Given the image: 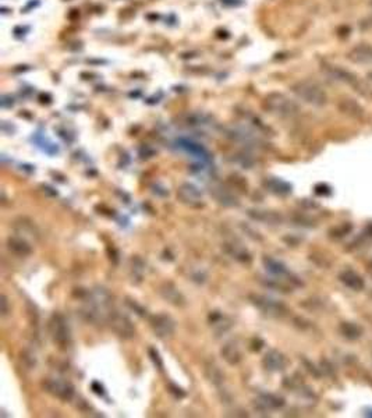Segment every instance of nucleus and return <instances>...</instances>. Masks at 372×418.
Instances as JSON below:
<instances>
[{
    "mask_svg": "<svg viewBox=\"0 0 372 418\" xmlns=\"http://www.w3.org/2000/svg\"><path fill=\"white\" fill-rule=\"evenodd\" d=\"M291 92L298 99H301L312 106H323L328 102V95L321 88V85H318L314 81H309V80H301V81L293 84Z\"/></svg>",
    "mask_w": 372,
    "mask_h": 418,
    "instance_id": "nucleus-1",
    "label": "nucleus"
},
{
    "mask_svg": "<svg viewBox=\"0 0 372 418\" xmlns=\"http://www.w3.org/2000/svg\"><path fill=\"white\" fill-rule=\"evenodd\" d=\"M264 108L272 114L280 117H291L298 112V106L290 98L280 94V92H271L264 99Z\"/></svg>",
    "mask_w": 372,
    "mask_h": 418,
    "instance_id": "nucleus-2",
    "label": "nucleus"
},
{
    "mask_svg": "<svg viewBox=\"0 0 372 418\" xmlns=\"http://www.w3.org/2000/svg\"><path fill=\"white\" fill-rule=\"evenodd\" d=\"M48 332L52 342L62 350H67L71 344V332L69 322L62 314H53L48 322Z\"/></svg>",
    "mask_w": 372,
    "mask_h": 418,
    "instance_id": "nucleus-3",
    "label": "nucleus"
},
{
    "mask_svg": "<svg viewBox=\"0 0 372 418\" xmlns=\"http://www.w3.org/2000/svg\"><path fill=\"white\" fill-rule=\"evenodd\" d=\"M45 392H48L52 394L53 397L62 400V401H70L74 397V385L70 380L64 379V378H46L42 382Z\"/></svg>",
    "mask_w": 372,
    "mask_h": 418,
    "instance_id": "nucleus-4",
    "label": "nucleus"
},
{
    "mask_svg": "<svg viewBox=\"0 0 372 418\" xmlns=\"http://www.w3.org/2000/svg\"><path fill=\"white\" fill-rule=\"evenodd\" d=\"M109 325L116 335L121 339H133L135 336V326L130 321V318L120 314V312H110V315L107 318Z\"/></svg>",
    "mask_w": 372,
    "mask_h": 418,
    "instance_id": "nucleus-5",
    "label": "nucleus"
},
{
    "mask_svg": "<svg viewBox=\"0 0 372 418\" xmlns=\"http://www.w3.org/2000/svg\"><path fill=\"white\" fill-rule=\"evenodd\" d=\"M250 301L253 303V305H255L262 314L265 315H269V317H280L282 314H284V305L282 303H279L276 300H273L271 297H266V296H262V294H250L248 296Z\"/></svg>",
    "mask_w": 372,
    "mask_h": 418,
    "instance_id": "nucleus-6",
    "label": "nucleus"
},
{
    "mask_svg": "<svg viewBox=\"0 0 372 418\" xmlns=\"http://www.w3.org/2000/svg\"><path fill=\"white\" fill-rule=\"evenodd\" d=\"M149 325H151L153 333L160 337V339H167L174 333L176 330V322L174 319L167 315V314H156L149 318Z\"/></svg>",
    "mask_w": 372,
    "mask_h": 418,
    "instance_id": "nucleus-7",
    "label": "nucleus"
},
{
    "mask_svg": "<svg viewBox=\"0 0 372 418\" xmlns=\"http://www.w3.org/2000/svg\"><path fill=\"white\" fill-rule=\"evenodd\" d=\"M177 198L189 206H200L202 203V192L194 184L184 183L177 190Z\"/></svg>",
    "mask_w": 372,
    "mask_h": 418,
    "instance_id": "nucleus-8",
    "label": "nucleus"
},
{
    "mask_svg": "<svg viewBox=\"0 0 372 418\" xmlns=\"http://www.w3.org/2000/svg\"><path fill=\"white\" fill-rule=\"evenodd\" d=\"M159 294L164 298L169 304L174 305V307H184L185 305V297L184 294L180 292V289L177 287L174 283L171 282H164L162 286L159 287Z\"/></svg>",
    "mask_w": 372,
    "mask_h": 418,
    "instance_id": "nucleus-9",
    "label": "nucleus"
},
{
    "mask_svg": "<svg viewBox=\"0 0 372 418\" xmlns=\"http://www.w3.org/2000/svg\"><path fill=\"white\" fill-rule=\"evenodd\" d=\"M325 73L328 74L332 80L344 84H355L357 77L354 76L351 71L343 69L340 66H325Z\"/></svg>",
    "mask_w": 372,
    "mask_h": 418,
    "instance_id": "nucleus-10",
    "label": "nucleus"
},
{
    "mask_svg": "<svg viewBox=\"0 0 372 418\" xmlns=\"http://www.w3.org/2000/svg\"><path fill=\"white\" fill-rule=\"evenodd\" d=\"M7 248H9L10 253H13L14 255H19V257H28L32 253L30 243L26 239L20 237V236L9 237L7 239Z\"/></svg>",
    "mask_w": 372,
    "mask_h": 418,
    "instance_id": "nucleus-11",
    "label": "nucleus"
},
{
    "mask_svg": "<svg viewBox=\"0 0 372 418\" xmlns=\"http://www.w3.org/2000/svg\"><path fill=\"white\" fill-rule=\"evenodd\" d=\"M221 354L223 357V360L229 364V365H237L241 361V350L237 342H227L221 350Z\"/></svg>",
    "mask_w": 372,
    "mask_h": 418,
    "instance_id": "nucleus-12",
    "label": "nucleus"
},
{
    "mask_svg": "<svg viewBox=\"0 0 372 418\" xmlns=\"http://www.w3.org/2000/svg\"><path fill=\"white\" fill-rule=\"evenodd\" d=\"M223 248L226 250V253L237 260L239 262H244V264H248L251 261V255L250 253L247 251V248H244L240 243H236V241H229V243H225L223 244Z\"/></svg>",
    "mask_w": 372,
    "mask_h": 418,
    "instance_id": "nucleus-13",
    "label": "nucleus"
},
{
    "mask_svg": "<svg viewBox=\"0 0 372 418\" xmlns=\"http://www.w3.org/2000/svg\"><path fill=\"white\" fill-rule=\"evenodd\" d=\"M262 364L264 367L268 369V371H282L284 369V365H286V360L284 357L279 351L276 350H271L268 351L262 360Z\"/></svg>",
    "mask_w": 372,
    "mask_h": 418,
    "instance_id": "nucleus-14",
    "label": "nucleus"
},
{
    "mask_svg": "<svg viewBox=\"0 0 372 418\" xmlns=\"http://www.w3.org/2000/svg\"><path fill=\"white\" fill-rule=\"evenodd\" d=\"M348 57L355 63H372V46L358 45L350 52Z\"/></svg>",
    "mask_w": 372,
    "mask_h": 418,
    "instance_id": "nucleus-15",
    "label": "nucleus"
},
{
    "mask_svg": "<svg viewBox=\"0 0 372 418\" xmlns=\"http://www.w3.org/2000/svg\"><path fill=\"white\" fill-rule=\"evenodd\" d=\"M211 194H214V196L216 198L218 202H221L222 205H226V206H234V205H239V201L237 198L234 195H232L230 192L222 187H216L214 190H211Z\"/></svg>",
    "mask_w": 372,
    "mask_h": 418,
    "instance_id": "nucleus-16",
    "label": "nucleus"
},
{
    "mask_svg": "<svg viewBox=\"0 0 372 418\" xmlns=\"http://www.w3.org/2000/svg\"><path fill=\"white\" fill-rule=\"evenodd\" d=\"M248 216L253 218L255 221L265 223H275L278 222V219H280L276 214L269 212V211H258V209H250L248 211Z\"/></svg>",
    "mask_w": 372,
    "mask_h": 418,
    "instance_id": "nucleus-17",
    "label": "nucleus"
},
{
    "mask_svg": "<svg viewBox=\"0 0 372 418\" xmlns=\"http://www.w3.org/2000/svg\"><path fill=\"white\" fill-rule=\"evenodd\" d=\"M205 376L208 378L209 382H212L214 385H221L223 379H225V375L222 374V371L219 369V367L214 364V362H209L205 365Z\"/></svg>",
    "mask_w": 372,
    "mask_h": 418,
    "instance_id": "nucleus-18",
    "label": "nucleus"
},
{
    "mask_svg": "<svg viewBox=\"0 0 372 418\" xmlns=\"http://www.w3.org/2000/svg\"><path fill=\"white\" fill-rule=\"evenodd\" d=\"M264 265L268 269V272H271L272 275H276V276H282V275H286L287 273V269L283 264H280L279 261L273 260V258H269V257H265L264 258Z\"/></svg>",
    "mask_w": 372,
    "mask_h": 418,
    "instance_id": "nucleus-19",
    "label": "nucleus"
},
{
    "mask_svg": "<svg viewBox=\"0 0 372 418\" xmlns=\"http://www.w3.org/2000/svg\"><path fill=\"white\" fill-rule=\"evenodd\" d=\"M259 404H264L265 407H272V408H278L280 405H283V399L276 397L273 394H262L258 400Z\"/></svg>",
    "mask_w": 372,
    "mask_h": 418,
    "instance_id": "nucleus-20",
    "label": "nucleus"
},
{
    "mask_svg": "<svg viewBox=\"0 0 372 418\" xmlns=\"http://www.w3.org/2000/svg\"><path fill=\"white\" fill-rule=\"evenodd\" d=\"M9 300H7L6 294H2V317H6L9 314Z\"/></svg>",
    "mask_w": 372,
    "mask_h": 418,
    "instance_id": "nucleus-21",
    "label": "nucleus"
}]
</instances>
